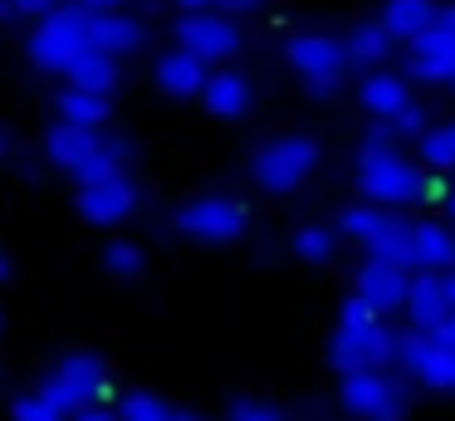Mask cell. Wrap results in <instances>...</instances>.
I'll use <instances>...</instances> for the list:
<instances>
[{
	"label": "cell",
	"mask_w": 455,
	"mask_h": 421,
	"mask_svg": "<svg viewBox=\"0 0 455 421\" xmlns=\"http://www.w3.org/2000/svg\"><path fill=\"white\" fill-rule=\"evenodd\" d=\"M411 54H406V78L416 84H455V25H431L426 35H416Z\"/></svg>",
	"instance_id": "cell-9"
},
{
	"label": "cell",
	"mask_w": 455,
	"mask_h": 421,
	"mask_svg": "<svg viewBox=\"0 0 455 421\" xmlns=\"http://www.w3.org/2000/svg\"><path fill=\"white\" fill-rule=\"evenodd\" d=\"M284 59L299 69L304 78H343V69L353 64L347 59V45L333 35H318V29H304V35H289Z\"/></svg>",
	"instance_id": "cell-10"
},
{
	"label": "cell",
	"mask_w": 455,
	"mask_h": 421,
	"mask_svg": "<svg viewBox=\"0 0 455 421\" xmlns=\"http://www.w3.org/2000/svg\"><path fill=\"white\" fill-rule=\"evenodd\" d=\"M445 206H451V215H455V191H451V196H445Z\"/></svg>",
	"instance_id": "cell-46"
},
{
	"label": "cell",
	"mask_w": 455,
	"mask_h": 421,
	"mask_svg": "<svg viewBox=\"0 0 455 421\" xmlns=\"http://www.w3.org/2000/svg\"><path fill=\"white\" fill-rule=\"evenodd\" d=\"M353 162H357V191H363L367 201L392 206V211H396V206H411V201H421V196H426V176L392 147V127H387V133L363 137Z\"/></svg>",
	"instance_id": "cell-1"
},
{
	"label": "cell",
	"mask_w": 455,
	"mask_h": 421,
	"mask_svg": "<svg viewBox=\"0 0 455 421\" xmlns=\"http://www.w3.org/2000/svg\"><path fill=\"white\" fill-rule=\"evenodd\" d=\"M318 166V142L308 133H279L269 142L255 147L250 157V176H255L259 191H275V196H289L314 176Z\"/></svg>",
	"instance_id": "cell-2"
},
{
	"label": "cell",
	"mask_w": 455,
	"mask_h": 421,
	"mask_svg": "<svg viewBox=\"0 0 455 421\" xmlns=\"http://www.w3.org/2000/svg\"><path fill=\"white\" fill-rule=\"evenodd\" d=\"M177 231L187 240H201V245H235L250 231V206L240 196H226V191L191 196L177 211Z\"/></svg>",
	"instance_id": "cell-4"
},
{
	"label": "cell",
	"mask_w": 455,
	"mask_h": 421,
	"mask_svg": "<svg viewBox=\"0 0 455 421\" xmlns=\"http://www.w3.org/2000/svg\"><path fill=\"white\" fill-rule=\"evenodd\" d=\"M177 5H181V10H211L216 0H177Z\"/></svg>",
	"instance_id": "cell-42"
},
{
	"label": "cell",
	"mask_w": 455,
	"mask_h": 421,
	"mask_svg": "<svg viewBox=\"0 0 455 421\" xmlns=\"http://www.w3.org/2000/svg\"><path fill=\"white\" fill-rule=\"evenodd\" d=\"M0 157H5V133H0Z\"/></svg>",
	"instance_id": "cell-47"
},
{
	"label": "cell",
	"mask_w": 455,
	"mask_h": 421,
	"mask_svg": "<svg viewBox=\"0 0 455 421\" xmlns=\"http://www.w3.org/2000/svg\"><path fill=\"white\" fill-rule=\"evenodd\" d=\"M445 274V294H451V309H455V270H441Z\"/></svg>",
	"instance_id": "cell-43"
},
{
	"label": "cell",
	"mask_w": 455,
	"mask_h": 421,
	"mask_svg": "<svg viewBox=\"0 0 455 421\" xmlns=\"http://www.w3.org/2000/svg\"><path fill=\"white\" fill-rule=\"evenodd\" d=\"M396 362V333H387L382 323H338V333L328 338V368L333 372H357V368H387Z\"/></svg>",
	"instance_id": "cell-7"
},
{
	"label": "cell",
	"mask_w": 455,
	"mask_h": 421,
	"mask_svg": "<svg viewBox=\"0 0 455 421\" xmlns=\"http://www.w3.org/2000/svg\"><path fill=\"white\" fill-rule=\"evenodd\" d=\"M103 270H108L113 279H138L142 274V250L132 240H108L103 245Z\"/></svg>",
	"instance_id": "cell-32"
},
{
	"label": "cell",
	"mask_w": 455,
	"mask_h": 421,
	"mask_svg": "<svg viewBox=\"0 0 455 421\" xmlns=\"http://www.w3.org/2000/svg\"><path fill=\"white\" fill-rule=\"evenodd\" d=\"M74 421H123V411H103V407H84Z\"/></svg>",
	"instance_id": "cell-39"
},
{
	"label": "cell",
	"mask_w": 455,
	"mask_h": 421,
	"mask_svg": "<svg viewBox=\"0 0 455 421\" xmlns=\"http://www.w3.org/2000/svg\"><path fill=\"white\" fill-rule=\"evenodd\" d=\"M387 127H392V137H421L426 133V108L421 103H406L402 113L387 117Z\"/></svg>",
	"instance_id": "cell-35"
},
{
	"label": "cell",
	"mask_w": 455,
	"mask_h": 421,
	"mask_svg": "<svg viewBox=\"0 0 455 421\" xmlns=\"http://www.w3.org/2000/svg\"><path fill=\"white\" fill-rule=\"evenodd\" d=\"M250 98H255V88H250V78L235 74V69H211L206 88H201V103H206L211 117H240V113H250Z\"/></svg>",
	"instance_id": "cell-17"
},
{
	"label": "cell",
	"mask_w": 455,
	"mask_h": 421,
	"mask_svg": "<svg viewBox=\"0 0 455 421\" xmlns=\"http://www.w3.org/2000/svg\"><path fill=\"white\" fill-rule=\"evenodd\" d=\"M123 152H128L123 142H103L99 152L89 157V162L74 166V182H79V186H93V182H108V176H123Z\"/></svg>",
	"instance_id": "cell-30"
},
{
	"label": "cell",
	"mask_w": 455,
	"mask_h": 421,
	"mask_svg": "<svg viewBox=\"0 0 455 421\" xmlns=\"http://www.w3.org/2000/svg\"><path fill=\"white\" fill-rule=\"evenodd\" d=\"M343 411L357 421H402L406 417V382L387 377L382 368H357L343 372Z\"/></svg>",
	"instance_id": "cell-5"
},
{
	"label": "cell",
	"mask_w": 455,
	"mask_h": 421,
	"mask_svg": "<svg viewBox=\"0 0 455 421\" xmlns=\"http://www.w3.org/2000/svg\"><path fill=\"white\" fill-rule=\"evenodd\" d=\"M230 421H284V411L269 407V401H255V397H235L230 401Z\"/></svg>",
	"instance_id": "cell-34"
},
{
	"label": "cell",
	"mask_w": 455,
	"mask_h": 421,
	"mask_svg": "<svg viewBox=\"0 0 455 421\" xmlns=\"http://www.w3.org/2000/svg\"><path fill=\"white\" fill-rule=\"evenodd\" d=\"M206 78H211V64L201 54H191V49H181V45L167 49V54L157 59V69H152V84H157L167 98H191V93L201 98Z\"/></svg>",
	"instance_id": "cell-13"
},
{
	"label": "cell",
	"mask_w": 455,
	"mask_h": 421,
	"mask_svg": "<svg viewBox=\"0 0 455 421\" xmlns=\"http://www.w3.org/2000/svg\"><path fill=\"white\" fill-rule=\"evenodd\" d=\"M89 45L128 59V54H138V49L148 45V25L132 20V15H123V10H103V15H89Z\"/></svg>",
	"instance_id": "cell-15"
},
{
	"label": "cell",
	"mask_w": 455,
	"mask_h": 421,
	"mask_svg": "<svg viewBox=\"0 0 455 421\" xmlns=\"http://www.w3.org/2000/svg\"><path fill=\"white\" fill-rule=\"evenodd\" d=\"M382 25L392 39L411 45L416 35L441 25V5H435V0H382Z\"/></svg>",
	"instance_id": "cell-19"
},
{
	"label": "cell",
	"mask_w": 455,
	"mask_h": 421,
	"mask_svg": "<svg viewBox=\"0 0 455 421\" xmlns=\"http://www.w3.org/2000/svg\"><path fill=\"white\" fill-rule=\"evenodd\" d=\"M44 387H50L69 411H84V407L108 401V372H103V362L93 358V352H69V358L44 377Z\"/></svg>",
	"instance_id": "cell-8"
},
{
	"label": "cell",
	"mask_w": 455,
	"mask_h": 421,
	"mask_svg": "<svg viewBox=\"0 0 455 421\" xmlns=\"http://www.w3.org/2000/svg\"><path fill=\"white\" fill-rule=\"evenodd\" d=\"M69 84H74V88H93V93H113V84H118V54L89 45V49H84V54L69 64Z\"/></svg>",
	"instance_id": "cell-21"
},
{
	"label": "cell",
	"mask_w": 455,
	"mask_h": 421,
	"mask_svg": "<svg viewBox=\"0 0 455 421\" xmlns=\"http://www.w3.org/2000/svg\"><path fill=\"white\" fill-rule=\"evenodd\" d=\"M99 147H103L99 127H79V123H64V117L50 127V137H44V157H50L54 166H64V172H74L79 162H89Z\"/></svg>",
	"instance_id": "cell-16"
},
{
	"label": "cell",
	"mask_w": 455,
	"mask_h": 421,
	"mask_svg": "<svg viewBox=\"0 0 455 421\" xmlns=\"http://www.w3.org/2000/svg\"><path fill=\"white\" fill-rule=\"evenodd\" d=\"M15 5H20V15H35V20H40V15H50V10H60L64 0H15Z\"/></svg>",
	"instance_id": "cell-36"
},
{
	"label": "cell",
	"mask_w": 455,
	"mask_h": 421,
	"mask_svg": "<svg viewBox=\"0 0 455 421\" xmlns=\"http://www.w3.org/2000/svg\"><path fill=\"white\" fill-rule=\"evenodd\" d=\"M343 45H347V59H353L357 69H377L387 54H392L396 39L387 35V25L377 20V25H353V29H347Z\"/></svg>",
	"instance_id": "cell-24"
},
{
	"label": "cell",
	"mask_w": 455,
	"mask_h": 421,
	"mask_svg": "<svg viewBox=\"0 0 455 421\" xmlns=\"http://www.w3.org/2000/svg\"><path fill=\"white\" fill-rule=\"evenodd\" d=\"M451 294H445V274L441 270H421L411 274V294H406V323L411 328L435 333L445 319H451Z\"/></svg>",
	"instance_id": "cell-12"
},
{
	"label": "cell",
	"mask_w": 455,
	"mask_h": 421,
	"mask_svg": "<svg viewBox=\"0 0 455 421\" xmlns=\"http://www.w3.org/2000/svg\"><path fill=\"white\" fill-rule=\"evenodd\" d=\"M138 211V186L128 176H108V182L79 186V215L89 225H118Z\"/></svg>",
	"instance_id": "cell-11"
},
{
	"label": "cell",
	"mask_w": 455,
	"mask_h": 421,
	"mask_svg": "<svg viewBox=\"0 0 455 421\" xmlns=\"http://www.w3.org/2000/svg\"><path fill=\"white\" fill-rule=\"evenodd\" d=\"M392 221V206H377V201H357V206H347L343 211V235L347 240H357V245H367V240H377V235H382V225Z\"/></svg>",
	"instance_id": "cell-26"
},
{
	"label": "cell",
	"mask_w": 455,
	"mask_h": 421,
	"mask_svg": "<svg viewBox=\"0 0 455 421\" xmlns=\"http://www.w3.org/2000/svg\"><path fill=\"white\" fill-rule=\"evenodd\" d=\"M435 333H441L445 343H455V313H451V319H445V323H441V328H435Z\"/></svg>",
	"instance_id": "cell-41"
},
{
	"label": "cell",
	"mask_w": 455,
	"mask_h": 421,
	"mask_svg": "<svg viewBox=\"0 0 455 421\" xmlns=\"http://www.w3.org/2000/svg\"><path fill=\"white\" fill-rule=\"evenodd\" d=\"M172 45L201 54L206 64H226V59L240 54L245 35H240L235 15H226V10H187L177 20V29H172Z\"/></svg>",
	"instance_id": "cell-6"
},
{
	"label": "cell",
	"mask_w": 455,
	"mask_h": 421,
	"mask_svg": "<svg viewBox=\"0 0 455 421\" xmlns=\"http://www.w3.org/2000/svg\"><path fill=\"white\" fill-rule=\"evenodd\" d=\"M441 20H445V25H455V5H445V10H441Z\"/></svg>",
	"instance_id": "cell-45"
},
{
	"label": "cell",
	"mask_w": 455,
	"mask_h": 421,
	"mask_svg": "<svg viewBox=\"0 0 455 421\" xmlns=\"http://www.w3.org/2000/svg\"><path fill=\"white\" fill-rule=\"evenodd\" d=\"M289 245H294V255L304 264H328L338 255V231H333V225H318L314 221V225H299Z\"/></svg>",
	"instance_id": "cell-27"
},
{
	"label": "cell",
	"mask_w": 455,
	"mask_h": 421,
	"mask_svg": "<svg viewBox=\"0 0 455 421\" xmlns=\"http://www.w3.org/2000/svg\"><path fill=\"white\" fill-rule=\"evenodd\" d=\"M259 5L265 0H216V10H226V15H255Z\"/></svg>",
	"instance_id": "cell-37"
},
{
	"label": "cell",
	"mask_w": 455,
	"mask_h": 421,
	"mask_svg": "<svg viewBox=\"0 0 455 421\" xmlns=\"http://www.w3.org/2000/svg\"><path fill=\"white\" fill-rule=\"evenodd\" d=\"M411 245H416V270H455V231L441 221H421L411 225Z\"/></svg>",
	"instance_id": "cell-20"
},
{
	"label": "cell",
	"mask_w": 455,
	"mask_h": 421,
	"mask_svg": "<svg viewBox=\"0 0 455 421\" xmlns=\"http://www.w3.org/2000/svg\"><path fill=\"white\" fill-rule=\"evenodd\" d=\"M338 84H343V78H308V93H314V98H333Z\"/></svg>",
	"instance_id": "cell-38"
},
{
	"label": "cell",
	"mask_w": 455,
	"mask_h": 421,
	"mask_svg": "<svg viewBox=\"0 0 455 421\" xmlns=\"http://www.w3.org/2000/svg\"><path fill=\"white\" fill-rule=\"evenodd\" d=\"M5 279H11V255L0 250V284H5Z\"/></svg>",
	"instance_id": "cell-44"
},
{
	"label": "cell",
	"mask_w": 455,
	"mask_h": 421,
	"mask_svg": "<svg viewBox=\"0 0 455 421\" xmlns=\"http://www.w3.org/2000/svg\"><path fill=\"white\" fill-rule=\"evenodd\" d=\"M357 294H363V299H372L382 313H396V309H406V294H411V270L387 264V260H372V255H367V264L357 270Z\"/></svg>",
	"instance_id": "cell-14"
},
{
	"label": "cell",
	"mask_w": 455,
	"mask_h": 421,
	"mask_svg": "<svg viewBox=\"0 0 455 421\" xmlns=\"http://www.w3.org/2000/svg\"><path fill=\"white\" fill-rule=\"evenodd\" d=\"M84 10H89V15H103V10H118L123 0H79Z\"/></svg>",
	"instance_id": "cell-40"
},
{
	"label": "cell",
	"mask_w": 455,
	"mask_h": 421,
	"mask_svg": "<svg viewBox=\"0 0 455 421\" xmlns=\"http://www.w3.org/2000/svg\"><path fill=\"white\" fill-rule=\"evenodd\" d=\"M30 64L44 74H69V64L89 49V10L84 5H60L50 15H40L30 35Z\"/></svg>",
	"instance_id": "cell-3"
},
{
	"label": "cell",
	"mask_w": 455,
	"mask_h": 421,
	"mask_svg": "<svg viewBox=\"0 0 455 421\" xmlns=\"http://www.w3.org/2000/svg\"><path fill=\"white\" fill-rule=\"evenodd\" d=\"M357 98H363V108L372 117H392L402 113L406 103H411V84H406V74H387V69H367L363 84H357Z\"/></svg>",
	"instance_id": "cell-18"
},
{
	"label": "cell",
	"mask_w": 455,
	"mask_h": 421,
	"mask_svg": "<svg viewBox=\"0 0 455 421\" xmlns=\"http://www.w3.org/2000/svg\"><path fill=\"white\" fill-rule=\"evenodd\" d=\"M372 260H387V264H402V270H416V245H411V225L402 221V215H392V221L382 225V235L377 240L363 245Z\"/></svg>",
	"instance_id": "cell-23"
},
{
	"label": "cell",
	"mask_w": 455,
	"mask_h": 421,
	"mask_svg": "<svg viewBox=\"0 0 455 421\" xmlns=\"http://www.w3.org/2000/svg\"><path fill=\"white\" fill-rule=\"evenodd\" d=\"M421 166L426 172H451L455 166V117L421 133Z\"/></svg>",
	"instance_id": "cell-29"
},
{
	"label": "cell",
	"mask_w": 455,
	"mask_h": 421,
	"mask_svg": "<svg viewBox=\"0 0 455 421\" xmlns=\"http://www.w3.org/2000/svg\"><path fill=\"white\" fill-rule=\"evenodd\" d=\"M118 411H123V421H201V417H191V411L167 407V401L152 397V392H128V397L118 401Z\"/></svg>",
	"instance_id": "cell-28"
},
{
	"label": "cell",
	"mask_w": 455,
	"mask_h": 421,
	"mask_svg": "<svg viewBox=\"0 0 455 421\" xmlns=\"http://www.w3.org/2000/svg\"><path fill=\"white\" fill-rule=\"evenodd\" d=\"M11 417L15 421H64V417H69V407H64L50 387H35V392H25V397L11 407Z\"/></svg>",
	"instance_id": "cell-31"
},
{
	"label": "cell",
	"mask_w": 455,
	"mask_h": 421,
	"mask_svg": "<svg viewBox=\"0 0 455 421\" xmlns=\"http://www.w3.org/2000/svg\"><path fill=\"white\" fill-rule=\"evenodd\" d=\"M108 93H93V88H64L60 93V117L64 123H79V127H103L108 123Z\"/></svg>",
	"instance_id": "cell-25"
},
{
	"label": "cell",
	"mask_w": 455,
	"mask_h": 421,
	"mask_svg": "<svg viewBox=\"0 0 455 421\" xmlns=\"http://www.w3.org/2000/svg\"><path fill=\"white\" fill-rule=\"evenodd\" d=\"M338 319H343V323H357V328H367V323H382V309L353 289V294L343 299V309H338Z\"/></svg>",
	"instance_id": "cell-33"
},
{
	"label": "cell",
	"mask_w": 455,
	"mask_h": 421,
	"mask_svg": "<svg viewBox=\"0 0 455 421\" xmlns=\"http://www.w3.org/2000/svg\"><path fill=\"white\" fill-rule=\"evenodd\" d=\"M416 377H421L431 392H455V343H445L441 333H426Z\"/></svg>",
	"instance_id": "cell-22"
}]
</instances>
